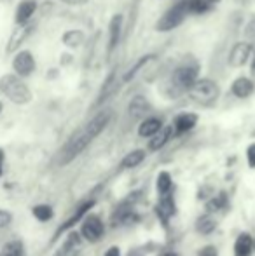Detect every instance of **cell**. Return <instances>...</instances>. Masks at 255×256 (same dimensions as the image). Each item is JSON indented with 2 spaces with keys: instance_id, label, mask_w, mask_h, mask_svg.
I'll list each match as a JSON object with an SVG mask.
<instances>
[{
  "instance_id": "cell-1",
  "label": "cell",
  "mask_w": 255,
  "mask_h": 256,
  "mask_svg": "<svg viewBox=\"0 0 255 256\" xmlns=\"http://www.w3.org/2000/svg\"><path fill=\"white\" fill-rule=\"evenodd\" d=\"M0 92H2V96H6L11 103L18 104V106L32 103V100H34V92L28 88L25 78L16 75L14 72L0 77Z\"/></svg>"
},
{
  "instance_id": "cell-2",
  "label": "cell",
  "mask_w": 255,
  "mask_h": 256,
  "mask_svg": "<svg viewBox=\"0 0 255 256\" xmlns=\"http://www.w3.org/2000/svg\"><path fill=\"white\" fill-rule=\"evenodd\" d=\"M197 78H199V64L194 60H187L173 70L170 77V88L175 91V94H182L192 88Z\"/></svg>"
},
{
  "instance_id": "cell-3",
  "label": "cell",
  "mask_w": 255,
  "mask_h": 256,
  "mask_svg": "<svg viewBox=\"0 0 255 256\" xmlns=\"http://www.w3.org/2000/svg\"><path fill=\"white\" fill-rule=\"evenodd\" d=\"M187 94L191 96V100L197 104L203 106H211L213 103H217V100L220 98V86L215 80L208 77L197 78L194 82V86L187 91Z\"/></svg>"
},
{
  "instance_id": "cell-4",
  "label": "cell",
  "mask_w": 255,
  "mask_h": 256,
  "mask_svg": "<svg viewBox=\"0 0 255 256\" xmlns=\"http://www.w3.org/2000/svg\"><path fill=\"white\" fill-rule=\"evenodd\" d=\"M187 9H185L184 0L182 2H175L173 6H170L166 10L163 12V16L156 21V32H161V34H166V32H171L175 28H178L187 18Z\"/></svg>"
},
{
  "instance_id": "cell-5",
  "label": "cell",
  "mask_w": 255,
  "mask_h": 256,
  "mask_svg": "<svg viewBox=\"0 0 255 256\" xmlns=\"http://www.w3.org/2000/svg\"><path fill=\"white\" fill-rule=\"evenodd\" d=\"M89 145H91V138H89V136L84 132V129H82L81 132L72 136V138L68 140L67 145L63 146L62 154H60V164L62 166L70 164V162L74 160L75 157H79V155L84 152Z\"/></svg>"
},
{
  "instance_id": "cell-6",
  "label": "cell",
  "mask_w": 255,
  "mask_h": 256,
  "mask_svg": "<svg viewBox=\"0 0 255 256\" xmlns=\"http://www.w3.org/2000/svg\"><path fill=\"white\" fill-rule=\"evenodd\" d=\"M37 70V61L32 51L28 49H20L13 56V72L23 78H28Z\"/></svg>"
},
{
  "instance_id": "cell-7",
  "label": "cell",
  "mask_w": 255,
  "mask_h": 256,
  "mask_svg": "<svg viewBox=\"0 0 255 256\" xmlns=\"http://www.w3.org/2000/svg\"><path fill=\"white\" fill-rule=\"evenodd\" d=\"M82 239H86L88 242H98L100 239L105 234V226H103V222L98 214H86L82 218L81 223V232Z\"/></svg>"
},
{
  "instance_id": "cell-8",
  "label": "cell",
  "mask_w": 255,
  "mask_h": 256,
  "mask_svg": "<svg viewBox=\"0 0 255 256\" xmlns=\"http://www.w3.org/2000/svg\"><path fill=\"white\" fill-rule=\"evenodd\" d=\"M34 30H35V23H32V21L27 24H16L14 30L11 32L9 40H7V44H6V54H14L16 51H20L21 46H23L25 42L28 40V37L34 34Z\"/></svg>"
},
{
  "instance_id": "cell-9",
  "label": "cell",
  "mask_w": 255,
  "mask_h": 256,
  "mask_svg": "<svg viewBox=\"0 0 255 256\" xmlns=\"http://www.w3.org/2000/svg\"><path fill=\"white\" fill-rule=\"evenodd\" d=\"M253 54V46L246 40H239L236 42L231 48L227 56V63L231 68H243L250 60H252Z\"/></svg>"
},
{
  "instance_id": "cell-10",
  "label": "cell",
  "mask_w": 255,
  "mask_h": 256,
  "mask_svg": "<svg viewBox=\"0 0 255 256\" xmlns=\"http://www.w3.org/2000/svg\"><path fill=\"white\" fill-rule=\"evenodd\" d=\"M110 120H112V110L98 112V114L88 122V126L84 128V132L91 138V142H93V140H96L103 131H105L107 126L110 124Z\"/></svg>"
},
{
  "instance_id": "cell-11",
  "label": "cell",
  "mask_w": 255,
  "mask_h": 256,
  "mask_svg": "<svg viewBox=\"0 0 255 256\" xmlns=\"http://www.w3.org/2000/svg\"><path fill=\"white\" fill-rule=\"evenodd\" d=\"M95 199H89V200H86V202H82L81 206H79L77 209H75V212L70 216V218L67 220V222L63 223V225H60L58 226V230H56V236H55V239H58L62 234H65L67 230H70V228H74L75 225H77L79 222H82V218H84L86 214H88L89 211H91L93 208H95Z\"/></svg>"
},
{
  "instance_id": "cell-12",
  "label": "cell",
  "mask_w": 255,
  "mask_h": 256,
  "mask_svg": "<svg viewBox=\"0 0 255 256\" xmlns=\"http://www.w3.org/2000/svg\"><path fill=\"white\" fill-rule=\"evenodd\" d=\"M39 10L37 0H20L14 10V24H27Z\"/></svg>"
},
{
  "instance_id": "cell-13",
  "label": "cell",
  "mask_w": 255,
  "mask_h": 256,
  "mask_svg": "<svg viewBox=\"0 0 255 256\" xmlns=\"http://www.w3.org/2000/svg\"><path fill=\"white\" fill-rule=\"evenodd\" d=\"M123 23L124 16L123 14H114L109 21V44H107V52L112 54L117 49L121 42V34H123Z\"/></svg>"
},
{
  "instance_id": "cell-14",
  "label": "cell",
  "mask_w": 255,
  "mask_h": 256,
  "mask_svg": "<svg viewBox=\"0 0 255 256\" xmlns=\"http://www.w3.org/2000/svg\"><path fill=\"white\" fill-rule=\"evenodd\" d=\"M197 120H199V117H197V114H194V112H182V114H178L177 117L173 118V124H171V128H173V134H185V132L192 131L194 128H196Z\"/></svg>"
},
{
  "instance_id": "cell-15",
  "label": "cell",
  "mask_w": 255,
  "mask_h": 256,
  "mask_svg": "<svg viewBox=\"0 0 255 256\" xmlns=\"http://www.w3.org/2000/svg\"><path fill=\"white\" fill-rule=\"evenodd\" d=\"M255 92V82L246 75H239L232 80L231 84V94L238 100H246Z\"/></svg>"
},
{
  "instance_id": "cell-16",
  "label": "cell",
  "mask_w": 255,
  "mask_h": 256,
  "mask_svg": "<svg viewBox=\"0 0 255 256\" xmlns=\"http://www.w3.org/2000/svg\"><path fill=\"white\" fill-rule=\"evenodd\" d=\"M175 211H177V208H175L173 194L168 192V194H164V196H159V202L156 206V214L164 225H166L168 220L175 214Z\"/></svg>"
},
{
  "instance_id": "cell-17",
  "label": "cell",
  "mask_w": 255,
  "mask_h": 256,
  "mask_svg": "<svg viewBox=\"0 0 255 256\" xmlns=\"http://www.w3.org/2000/svg\"><path fill=\"white\" fill-rule=\"evenodd\" d=\"M82 248V236L79 232H70L68 234V237L65 239L63 246L58 250V253L55 256H75L81 251Z\"/></svg>"
},
{
  "instance_id": "cell-18",
  "label": "cell",
  "mask_w": 255,
  "mask_h": 256,
  "mask_svg": "<svg viewBox=\"0 0 255 256\" xmlns=\"http://www.w3.org/2000/svg\"><path fill=\"white\" fill-rule=\"evenodd\" d=\"M163 118L159 117H143L138 124V136L140 138H152L161 128H163Z\"/></svg>"
},
{
  "instance_id": "cell-19",
  "label": "cell",
  "mask_w": 255,
  "mask_h": 256,
  "mask_svg": "<svg viewBox=\"0 0 255 256\" xmlns=\"http://www.w3.org/2000/svg\"><path fill=\"white\" fill-rule=\"evenodd\" d=\"M150 110H152V104L149 103L145 96H135L128 104V114L135 118H143Z\"/></svg>"
},
{
  "instance_id": "cell-20",
  "label": "cell",
  "mask_w": 255,
  "mask_h": 256,
  "mask_svg": "<svg viewBox=\"0 0 255 256\" xmlns=\"http://www.w3.org/2000/svg\"><path fill=\"white\" fill-rule=\"evenodd\" d=\"M171 136H173V128L171 126H163L152 138H149V150L150 152H157V150L164 148L166 143L171 140Z\"/></svg>"
},
{
  "instance_id": "cell-21",
  "label": "cell",
  "mask_w": 255,
  "mask_h": 256,
  "mask_svg": "<svg viewBox=\"0 0 255 256\" xmlns=\"http://www.w3.org/2000/svg\"><path fill=\"white\" fill-rule=\"evenodd\" d=\"M154 60H156V54H143V56H140L138 60H136L135 63H133L126 72H124V75H123V82H124V84H128L129 80H133V78H135L136 75H138L140 72H142L143 68L147 66V64L152 63Z\"/></svg>"
},
{
  "instance_id": "cell-22",
  "label": "cell",
  "mask_w": 255,
  "mask_h": 256,
  "mask_svg": "<svg viewBox=\"0 0 255 256\" xmlns=\"http://www.w3.org/2000/svg\"><path fill=\"white\" fill-rule=\"evenodd\" d=\"M253 239L250 234H239L234 240V256H252L253 254Z\"/></svg>"
},
{
  "instance_id": "cell-23",
  "label": "cell",
  "mask_w": 255,
  "mask_h": 256,
  "mask_svg": "<svg viewBox=\"0 0 255 256\" xmlns=\"http://www.w3.org/2000/svg\"><path fill=\"white\" fill-rule=\"evenodd\" d=\"M86 42V34L82 30H67L62 35V44L68 49H79Z\"/></svg>"
},
{
  "instance_id": "cell-24",
  "label": "cell",
  "mask_w": 255,
  "mask_h": 256,
  "mask_svg": "<svg viewBox=\"0 0 255 256\" xmlns=\"http://www.w3.org/2000/svg\"><path fill=\"white\" fill-rule=\"evenodd\" d=\"M184 4L189 16H203L213 9V4L210 0H184Z\"/></svg>"
},
{
  "instance_id": "cell-25",
  "label": "cell",
  "mask_w": 255,
  "mask_h": 256,
  "mask_svg": "<svg viewBox=\"0 0 255 256\" xmlns=\"http://www.w3.org/2000/svg\"><path fill=\"white\" fill-rule=\"evenodd\" d=\"M145 158V150L142 148H136V150H131L129 154L124 155V158L121 160V168L123 169H133L136 166H140Z\"/></svg>"
},
{
  "instance_id": "cell-26",
  "label": "cell",
  "mask_w": 255,
  "mask_h": 256,
  "mask_svg": "<svg viewBox=\"0 0 255 256\" xmlns=\"http://www.w3.org/2000/svg\"><path fill=\"white\" fill-rule=\"evenodd\" d=\"M116 91H117V77H116V72H112V74L107 77V80L103 82V88H102V91H100L98 102L96 103L102 104L107 98H109V96H112Z\"/></svg>"
},
{
  "instance_id": "cell-27",
  "label": "cell",
  "mask_w": 255,
  "mask_h": 256,
  "mask_svg": "<svg viewBox=\"0 0 255 256\" xmlns=\"http://www.w3.org/2000/svg\"><path fill=\"white\" fill-rule=\"evenodd\" d=\"M32 214H34V218L37 220V222L48 223L55 218V209L49 204H37L32 208Z\"/></svg>"
},
{
  "instance_id": "cell-28",
  "label": "cell",
  "mask_w": 255,
  "mask_h": 256,
  "mask_svg": "<svg viewBox=\"0 0 255 256\" xmlns=\"http://www.w3.org/2000/svg\"><path fill=\"white\" fill-rule=\"evenodd\" d=\"M217 228V222H215V218H211L210 212L208 214H203L197 218L196 222V230L199 234H203V236H208V234H211L213 230Z\"/></svg>"
},
{
  "instance_id": "cell-29",
  "label": "cell",
  "mask_w": 255,
  "mask_h": 256,
  "mask_svg": "<svg viewBox=\"0 0 255 256\" xmlns=\"http://www.w3.org/2000/svg\"><path fill=\"white\" fill-rule=\"evenodd\" d=\"M171 186H173V180H171L170 172L168 171H161L156 178V190L159 196H164V194L171 192Z\"/></svg>"
},
{
  "instance_id": "cell-30",
  "label": "cell",
  "mask_w": 255,
  "mask_h": 256,
  "mask_svg": "<svg viewBox=\"0 0 255 256\" xmlns=\"http://www.w3.org/2000/svg\"><path fill=\"white\" fill-rule=\"evenodd\" d=\"M0 256H25V248L21 240H9L4 244Z\"/></svg>"
},
{
  "instance_id": "cell-31",
  "label": "cell",
  "mask_w": 255,
  "mask_h": 256,
  "mask_svg": "<svg viewBox=\"0 0 255 256\" xmlns=\"http://www.w3.org/2000/svg\"><path fill=\"white\" fill-rule=\"evenodd\" d=\"M225 204H227L225 196H224V194H218V196L211 197V199L204 204V208H206L208 212H217V211H220L222 208H225Z\"/></svg>"
},
{
  "instance_id": "cell-32",
  "label": "cell",
  "mask_w": 255,
  "mask_h": 256,
  "mask_svg": "<svg viewBox=\"0 0 255 256\" xmlns=\"http://www.w3.org/2000/svg\"><path fill=\"white\" fill-rule=\"evenodd\" d=\"M13 223V214L6 209H0V228H6Z\"/></svg>"
},
{
  "instance_id": "cell-33",
  "label": "cell",
  "mask_w": 255,
  "mask_h": 256,
  "mask_svg": "<svg viewBox=\"0 0 255 256\" xmlns=\"http://www.w3.org/2000/svg\"><path fill=\"white\" fill-rule=\"evenodd\" d=\"M246 162L250 169H255V143H250L246 148Z\"/></svg>"
},
{
  "instance_id": "cell-34",
  "label": "cell",
  "mask_w": 255,
  "mask_h": 256,
  "mask_svg": "<svg viewBox=\"0 0 255 256\" xmlns=\"http://www.w3.org/2000/svg\"><path fill=\"white\" fill-rule=\"evenodd\" d=\"M197 256H218V251L215 246H211V244H208V246L201 248L199 251H197Z\"/></svg>"
},
{
  "instance_id": "cell-35",
  "label": "cell",
  "mask_w": 255,
  "mask_h": 256,
  "mask_svg": "<svg viewBox=\"0 0 255 256\" xmlns=\"http://www.w3.org/2000/svg\"><path fill=\"white\" fill-rule=\"evenodd\" d=\"M65 6H70V7H82L89 2V0H60Z\"/></svg>"
},
{
  "instance_id": "cell-36",
  "label": "cell",
  "mask_w": 255,
  "mask_h": 256,
  "mask_svg": "<svg viewBox=\"0 0 255 256\" xmlns=\"http://www.w3.org/2000/svg\"><path fill=\"white\" fill-rule=\"evenodd\" d=\"M103 256H121V248L119 246H110Z\"/></svg>"
},
{
  "instance_id": "cell-37",
  "label": "cell",
  "mask_w": 255,
  "mask_h": 256,
  "mask_svg": "<svg viewBox=\"0 0 255 256\" xmlns=\"http://www.w3.org/2000/svg\"><path fill=\"white\" fill-rule=\"evenodd\" d=\"M4 164H6V152L4 148H0V176L4 174Z\"/></svg>"
},
{
  "instance_id": "cell-38",
  "label": "cell",
  "mask_w": 255,
  "mask_h": 256,
  "mask_svg": "<svg viewBox=\"0 0 255 256\" xmlns=\"http://www.w3.org/2000/svg\"><path fill=\"white\" fill-rule=\"evenodd\" d=\"M63 60H62V64H70L72 63V56L70 54H63Z\"/></svg>"
},
{
  "instance_id": "cell-39",
  "label": "cell",
  "mask_w": 255,
  "mask_h": 256,
  "mask_svg": "<svg viewBox=\"0 0 255 256\" xmlns=\"http://www.w3.org/2000/svg\"><path fill=\"white\" fill-rule=\"evenodd\" d=\"M250 72H252V75H255V51L252 54V60H250Z\"/></svg>"
},
{
  "instance_id": "cell-40",
  "label": "cell",
  "mask_w": 255,
  "mask_h": 256,
  "mask_svg": "<svg viewBox=\"0 0 255 256\" xmlns=\"http://www.w3.org/2000/svg\"><path fill=\"white\" fill-rule=\"evenodd\" d=\"M14 0H0V4H4V6H11Z\"/></svg>"
},
{
  "instance_id": "cell-41",
  "label": "cell",
  "mask_w": 255,
  "mask_h": 256,
  "mask_svg": "<svg viewBox=\"0 0 255 256\" xmlns=\"http://www.w3.org/2000/svg\"><path fill=\"white\" fill-rule=\"evenodd\" d=\"M163 256H180V254H177V253H164Z\"/></svg>"
},
{
  "instance_id": "cell-42",
  "label": "cell",
  "mask_w": 255,
  "mask_h": 256,
  "mask_svg": "<svg viewBox=\"0 0 255 256\" xmlns=\"http://www.w3.org/2000/svg\"><path fill=\"white\" fill-rule=\"evenodd\" d=\"M210 2L213 4V6H217V4H218V2H222V0H210Z\"/></svg>"
},
{
  "instance_id": "cell-43",
  "label": "cell",
  "mask_w": 255,
  "mask_h": 256,
  "mask_svg": "<svg viewBox=\"0 0 255 256\" xmlns=\"http://www.w3.org/2000/svg\"><path fill=\"white\" fill-rule=\"evenodd\" d=\"M2 112H4V103L0 102V114H2Z\"/></svg>"
},
{
  "instance_id": "cell-44",
  "label": "cell",
  "mask_w": 255,
  "mask_h": 256,
  "mask_svg": "<svg viewBox=\"0 0 255 256\" xmlns=\"http://www.w3.org/2000/svg\"><path fill=\"white\" fill-rule=\"evenodd\" d=\"M173 2H182V0H173Z\"/></svg>"
}]
</instances>
